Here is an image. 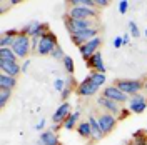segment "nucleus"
<instances>
[{"label":"nucleus","instance_id":"12","mask_svg":"<svg viewBox=\"0 0 147 145\" xmlns=\"http://www.w3.org/2000/svg\"><path fill=\"white\" fill-rule=\"evenodd\" d=\"M97 105H99L104 112L112 113V115H115V117H119L120 110H122V105H120V103H117V102H114V100H110V99H105L104 95H99V97H97Z\"/></svg>","mask_w":147,"mask_h":145},{"label":"nucleus","instance_id":"29","mask_svg":"<svg viewBox=\"0 0 147 145\" xmlns=\"http://www.w3.org/2000/svg\"><path fill=\"white\" fill-rule=\"evenodd\" d=\"M52 58H55V60H64L65 58V52H64V48L59 45L57 48H55L54 52H52V55H50Z\"/></svg>","mask_w":147,"mask_h":145},{"label":"nucleus","instance_id":"14","mask_svg":"<svg viewBox=\"0 0 147 145\" xmlns=\"http://www.w3.org/2000/svg\"><path fill=\"white\" fill-rule=\"evenodd\" d=\"M97 92H99V87H97L89 77H85V79L79 83L75 93H77L79 97H92V95H97Z\"/></svg>","mask_w":147,"mask_h":145},{"label":"nucleus","instance_id":"43","mask_svg":"<svg viewBox=\"0 0 147 145\" xmlns=\"http://www.w3.org/2000/svg\"><path fill=\"white\" fill-rule=\"evenodd\" d=\"M34 145H40V144H38V142H35V144H34Z\"/></svg>","mask_w":147,"mask_h":145},{"label":"nucleus","instance_id":"27","mask_svg":"<svg viewBox=\"0 0 147 145\" xmlns=\"http://www.w3.org/2000/svg\"><path fill=\"white\" fill-rule=\"evenodd\" d=\"M129 35H132L134 38L140 37V30H139L137 23H136L134 20H130V22H129Z\"/></svg>","mask_w":147,"mask_h":145},{"label":"nucleus","instance_id":"22","mask_svg":"<svg viewBox=\"0 0 147 145\" xmlns=\"http://www.w3.org/2000/svg\"><path fill=\"white\" fill-rule=\"evenodd\" d=\"M0 62H18V57L10 47L0 48Z\"/></svg>","mask_w":147,"mask_h":145},{"label":"nucleus","instance_id":"34","mask_svg":"<svg viewBox=\"0 0 147 145\" xmlns=\"http://www.w3.org/2000/svg\"><path fill=\"white\" fill-rule=\"evenodd\" d=\"M109 3V0H95V9H105Z\"/></svg>","mask_w":147,"mask_h":145},{"label":"nucleus","instance_id":"31","mask_svg":"<svg viewBox=\"0 0 147 145\" xmlns=\"http://www.w3.org/2000/svg\"><path fill=\"white\" fill-rule=\"evenodd\" d=\"M72 89H70V87H65L64 90L60 92V99H62V102H67V100H69V97H70V95H72Z\"/></svg>","mask_w":147,"mask_h":145},{"label":"nucleus","instance_id":"11","mask_svg":"<svg viewBox=\"0 0 147 145\" xmlns=\"http://www.w3.org/2000/svg\"><path fill=\"white\" fill-rule=\"evenodd\" d=\"M127 109L132 112V113H144L147 109V99L146 95L142 93H137V95H132L127 102Z\"/></svg>","mask_w":147,"mask_h":145},{"label":"nucleus","instance_id":"28","mask_svg":"<svg viewBox=\"0 0 147 145\" xmlns=\"http://www.w3.org/2000/svg\"><path fill=\"white\" fill-rule=\"evenodd\" d=\"M10 97H12V90H0V107L2 109L7 105Z\"/></svg>","mask_w":147,"mask_h":145},{"label":"nucleus","instance_id":"18","mask_svg":"<svg viewBox=\"0 0 147 145\" xmlns=\"http://www.w3.org/2000/svg\"><path fill=\"white\" fill-rule=\"evenodd\" d=\"M0 72L10 75V77H17L18 73H22V64L18 62H0Z\"/></svg>","mask_w":147,"mask_h":145},{"label":"nucleus","instance_id":"21","mask_svg":"<svg viewBox=\"0 0 147 145\" xmlns=\"http://www.w3.org/2000/svg\"><path fill=\"white\" fill-rule=\"evenodd\" d=\"M17 85V77L0 73V90H13Z\"/></svg>","mask_w":147,"mask_h":145},{"label":"nucleus","instance_id":"26","mask_svg":"<svg viewBox=\"0 0 147 145\" xmlns=\"http://www.w3.org/2000/svg\"><path fill=\"white\" fill-rule=\"evenodd\" d=\"M132 142H136V144H147L146 130H136V132L132 134Z\"/></svg>","mask_w":147,"mask_h":145},{"label":"nucleus","instance_id":"41","mask_svg":"<svg viewBox=\"0 0 147 145\" xmlns=\"http://www.w3.org/2000/svg\"><path fill=\"white\" fill-rule=\"evenodd\" d=\"M144 90H146V99H147V80H146V85H144Z\"/></svg>","mask_w":147,"mask_h":145},{"label":"nucleus","instance_id":"1","mask_svg":"<svg viewBox=\"0 0 147 145\" xmlns=\"http://www.w3.org/2000/svg\"><path fill=\"white\" fill-rule=\"evenodd\" d=\"M114 85L120 89L125 95L132 97V95H137L144 90V85L146 80H140V79H119V80L114 82Z\"/></svg>","mask_w":147,"mask_h":145},{"label":"nucleus","instance_id":"37","mask_svg":"<svg viewBox=\"0 0 147 145\" xmlns=\"http://www.w3.org/2000/svg\"><path fill=\"white\" fill-rule=\"evenodd\" d=\"M28 65H30V58H27V60L22 62V73H25L28 70Z\"/></svg>","mask_w":147,"mask_h":145},{"label":"nucleus","instance_id":"19","mask_svg":"<svg viewBox=\"0 0 147 145\" xmlns=\"http://www.w3.org/2000/svg\"><path fill=\"white\" fill-rule=\"evenodd\" d=\"M89 124H90V128H92V140L94 142H99V140H102L104 138V132H102L100 125H99V122H97V115H94V113H90L89 115Z\"/></svg>","mask_w":147,"mask_h":145},{"label":"nucleus","instance_id":"45","mask_svg":"<svg viewBox=\"0 0 147 145\" xmlns=\"http://www.w3.org/2000/svg\"><path fill=\"white\" fill-rule=\"evenodd\" d=\"M146 134H147V127H146Z\"/></svg>","mask_w":147,"mask_h":145},{"label":"nucleus","instance_id":"33","mask_svg":"<svg viewBox=\"0 0 147 145\" xmlns=\"http://www.w3.org/2000/svg\"><path fill=\"white\" fill-rule=\"evenodd\" d=\"M130 113H132V112H130L127 107H122V110H120V113H119V117H117V118H119V120H125Z\"/></svg>","mask_w":147,"mask_h":145},{"label":"nucleus","instance_id":"4","mask_svg":"<svg viewBox=\"0 0 147 145\" xmlns=\"http://www.w3.org/2000/svg\"><path fill=\"white\" fill-rule=\"evenodd\" d=\"M57 47H59L57 35L50 30L44 37L38 38V50H37V54L38 55H52V52H54Z\"/></svg>","mask_w":147,"mask_h":145},{"label":"nucleus","instance_id":"9","mask_svg":"<svg viewBox=\"0 0 147 145\" xmlns=\"http://www.w3.org/2000/svg\"><path fill=\"white\" fill-rule=\"evenodd\" d=\"M102 95H104L105 99H110V100H114V102H117V103H120V105L127 103L129 99H130L129 95H125V93L120 90V89H117L115 85H107V87H104Z\"/></svg>","mask_w":147,"mask_h":145},{"label":"nucleus","instance_id":"6","mask_svg":"<svg viewBox=\"0 0 147 145\" xmlns=\"http://www.w3.org/2000/svg\"><path fill=\"white\" fill-rule=\"evenodd\" d=\"M25 35H28L30 38H40V37H44L47 32H50V27H49V23L47 22H38V20H32V22H28L27 25L24 28H20Z\"/></svg>","mask_w":147,"mask_h":145},{"label":"nucleus","instance_id":"13","mask_svg":"<svg viewBox=\"0 0 147 145\" xmlns=\"http://www.w3.org/2000/svg\"><path fill=\"white\" fill-rule=\"evenodd\" d=\"M72 113V107H70V103L69 102H62L57 110H55L54 113H52V122H54L55 125H64V122L67 120V117Z\"/></svg>","mask_w":147,"mask_h":145},{"label":"nucleus","instance_id":"35","mask_svg":"<svg viewBox=\"0 0 147 145\" xmlns=\"http://www.w3.org/2000/svg\"><path fill=\"white\" fill-rule=\"evenodd\" d=\"M122 45H124V38H122L120 35H117L115 38H114V47L119 48V47H122Z\"/></svg>","mask_w":147,"mask_h":145},{"label":"nucleus","instance_id":"36","mask_svg":"<svg viewBox=\"0 0 147 145\" xmlns=\"http://www.w3.org/2000/svg\"><path fill=\"white\" fill-rule=\"evenodd\" d=\"M44 127H45V120L42 118V120H38V124H37L34 128H35V130H40V132H44Z\"/></svg>","mask_w":147,"mask_h":145},{"label":"nucleus","instance_id":"42","mask_svg":"<svg viewBox=\"0 0 147 145\" xmlns=\"http://www.w3.org/2000/svg\"><path fill=\"white\" fill-rule=\"evenodd\" d=\"M130 145H147V144H136V142H132Z\"/></svg>","mask_w":147,"mask_h":145},{"label":"nucleus","instance_id":"8","mask_svg":"<svg viewBox=\"0 0 147 145\" xmlns=\"http://www.w3.org/2000/svg\"><path fill=\"white\" fill-rule=\"evenodd\" d=\"M100 45H102V38L100 37H95V38L89 40L87 44H84L82 47H79V52L82 55V58L87 62L89 58H92V55H95L100 50Z\"/></svg>","mask_w":147,"mask_h":145},{"label":"nucleus","instance_id":"25","mask_svg":"<svg viewBox=\"0 0 147 145\" xmlns=\"http://www.w3.org/2000/svg\"><path fill=\"white\" fill-rule=\"evenodd\" d=\"M62 65H64V70L67 72L69 77L74 75V72H75V64H74V58L70 55H65V58L62 60Z\"/></svg>","mask_w":147,"mask_h":145},{"label":"nucleus","instance_id":"20","mask_svg":"<svg viewBox=\"0 0 147 145\" xmlns=\"http://www.w3.org/2000/svg\"><path fill=\"white\" fill-rule=\"evenodd\" d=\"M80 113H82V112H80V107H79L77 110H74L72 113L67 117V120L64 122V125H62V127H64L65 130H74V128H77V125H79V118H80Z\"/></svg>","mask_w":147,"mask_h":145},{"label":"nucleus","instance_id":"32","mask_svg":"<svg viewBox=\"0 0 147 145\" xmlns=\"http://www.w3.org/2000/svg\"><path fill=\"white\" fill-rule=\"evenodd\" d=\"M129 5H130V3H129L127 0H119V12L120 13H125L129 10Z\"/></svg>","mask_w":147,"mask_h":145},{"label":"nucleus","instance_id":"10","mask_svg":"<svg viewBox=\"0 0 147 145\" xmlns=\"http://www.w3.org/2000/svg\"><path fill=\"white\" fill-rule=\"evenodd\" d=\"M99 27H92V28H87V30H84L80 34H77V35H70V40H72L74 45L77 47H82L84 44H87L89 40L92 38H95V37H99Z\"/></svg>","mask_w":147,"mask_h":145},{"label":"nucleus","instance_id":"5","mask_svg":"<svg viewBox=\"0 0 147 145\" xmlns=\"http://www.w3.org/2000/svg\"><path fill=\"white\" fill-rule=\"evenodd\" d=\"M67 15L72 18H79V20H97L99 10L89 9V7H84V5H74V7H69Z\"/></svg>","mask_w":147,"mask_h":145},{"label":"nucleus","instance_id":"39","mask_svg":"<svg viewBox=\"0 0 147 145\" xmlns=\"http://www.w3.org/2000/svg\"><path fill=\"white\" fill-rule=\"evenodd\" d=\"M7 3H9V5H17V3H20V0H9Z\"/></svg>","mask_w":147,"mask_h":145},{"label":"nucleus","instance_id":"17","mask_svg":"<svg viewBox=\"0 0 147 145\" xmlns=\"http://www.w3.org/2000/svg\"><path fill=\"white\" fill-rule=\"evenodd\" d=\"M18 34H20V30H17V28L3 30L2 35H0V48H3V47H12L13 42H15V38L18 37Z\"/></svg>","mask_w":147,"mask_h":145},{"label":"nucleus","instance_id":"24","mask_svg":"<svg viewBox=\"0 0 147 145\" xmlns=\"http://www.w3.org/2000/svg\"><path fill=\"white\" fill-rule=\"evenodd\" d=\"M87 77H89V79H90V80L94 82L97 87H99V89H100V87H104V85H105V80H107L105 73H99V72H90Z\"/></svg>","mask_w":147,"mask_h":145},{"label":"nucleus","instance_id":"15","mask_svg":"<svg viewBox=\"0 0 147 145\" xmlns=\"http://www.w3.org/2000/svg\"><path fill=\"white\" fill-rule=\"evenodd\" d=\"M87 67L90 72H99V73H105L107 68H105V64H104V57H102L100 52H97L95 55H92V58H89L87 62Z\"/></svg>","mask_w":147,"mask_h":145},{"label":"nucleus","instance_id":"3","mask_svg":"<svg viewBox=\"0 0 147 145\" xmlns=\"http://www.w3.org/2000/svg\"><path fill=\"white\" fill-rule=\"evenodd\" d=\"M10 48L15 52V55H17L18 58H24V60H27L28 54L32 52V40H30V37L25 35V34L20 30L18 37L15 38L13 45L10 47Z\"/></svg>","mask_w":147,"mask_h":145},{"label":"nucleus","instance_id":"40","mask_svg":"<svg viewBox=\"0 0 147 145\" xmlns=\"http://www.w3.org/2000/svg\"><path fill=\"white\" fill-rule=\"evenodd\" d=\"M60 128H64V127H62V125H54V127H52V130H54V132H59Z\"/></svg>","mask_w":147,"mask_h":145},{"label":"nucleus","instance_id":"7","mask_svg":"<svg viewBox=\"0 0 147 145\" xmlns=\"http://www.w3.org/2000/svg\"><path fill=\"white\" fill-rule=\"evenodd\" d=\"M97 122H99V125H100L104 135H109V134H112V132H114V128L117 127L119 118L115 117V115H112V113L100 112V113L97 115Z\"/></svg>","mask_w":147,"mask_h":145},{"label":"nucleus","instance_id":"38","mask_svg":"<svg viewBox=\"0 0 147 145\" xmlns=\"http://www.w3.org/2000/svg\"><path fill=\"white\" fill-rule=\"evenodd\" d=\"M122 38H124V45H129V44H130V35H129V34L122 35Z\"/></svg>","mask_w":147,"mask_h":145},{"label":"nucleus","instance_id":"23","mask_svg":"<svg viewBox=\"0 0 147 145\" xmlns=\"http://www.w3.org/2000/svg\"><path fill=\"white\" fill-rule=\"evenodd\" d=\"M77 134L82 137V138H92V128H90V124L89 120H84V122H79L77 125Z\"/></svg>","mask_w":147,"mask_h":145},{"label":"nucleus","instance_id":"44","mask_svg":"<svg viewBox=\"0 0 147 145\" xmlns=\"http://www.w3.org/2000/svg\"><path fill=\"white\" fill-rule=\"evenodd\" d=\"M146 37H147V28H146Z\"/></svg>","mask_w":147,"mask_h":145},{"label":"nucleus","instance_id":"2","mask_svg":"<svg viewBox=\"0 0 147 145\" xmlns=\"http://www.w3.org/2000/svg\"><path fill=\"white\" fill-rule=\"evenodd\" d=\"M64 23L69 35H77V34H80V32L87 30V28L99 27L95 23V20H79V18H72L69 15H64Z\"/></svg>","mask_w":147,"mask_h":145},{"label":"nucleus","instance_id":"16","mask_svg":"<svg viewBox=\"0 0 147 145\" xmlns=\"http://www.w3.org/2000/svg\"><path fill=\"white\" fill-rule=\"evenodd\" d=\"M40 145H62L60 140H59V135L57 132H54L52 128L50 130H44L40 135H38V140H37Z\"/></svg>","mask_w":147,"mask_h":145},{"label":"nucleus","instance_id":"30","mask_svg":"<svg viewBox=\"0 0 147 145\" xmlns=\"http://www.w3.org/2000/svg\"><path fill=\"white\" fill-rule=\"evenodd\" d=\"M65 85H67V83H65V79H55V82H54V89L57 92H62L65 89Z\"/></svg>","mask_w":147,"mask_h":145}]
</instances>
